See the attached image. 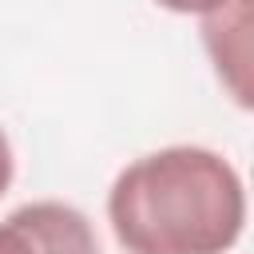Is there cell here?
<instances>
[{"label": "cell", "mask_w": 254, "mask_h": 254, "mask_svg": "<svg viewBox=\"0 0 254 254\" xmlns=\"http://www.w3.org/2000/svg\"><path fill=\"white\" fill-rule=\"evenodd\" d=\"M107 222L127 254H226L246 230V183L226 155L171 143L115 175Z\"/></svg>", "instance_id": "obj_1"}, {"label": "cell", "mask_w": 254, "mask_h": 254, "mask_svg": "<svg viewBox=\"0 0 254 254\" xmlns=\"http://www.w3.org/2000/svg\"><path fill=\"white\" fill-rule=\"evenodd\" d=\"M250 24H254V0H222L198 16V36L210 56V67L222 83V91L250 111L254 83H250Z\"/></svg>", "instance_id": "obj_2"}, {"label": "cell", "mask_w": 254, "mask_h": 254, "mask_svg": "<svg viewBox=\"0 0 254 254\" xmlns=\"http://www.w3.org/2000/svg\"><path fill=\"white\" fill-rule=\"evenodd\" d=\"M12 214L36 234L44 254H99V238H95L91 218L71 202L36 198V202L16 206Z\"/></svg>", "instance_id": "obj_3"}, {"label": "cell", "mask_w": 254, "mask_h": 254, "mask_svg": "<svg viewBox=\"0 0 254 254\" xmlns=\"http://www.w3.org/2000/svg\"><path fill=\"white\" fill-rule=\"evenodd\" d=\"M0 254H44V250H40L36 234H32L16 214H8V218L0 222Z\"/></svg>", "instance_id": "obj_4"}, {"label": "cell", "mask_w": 254, "mask_h": 254, "mask_svg": "<svg viewBox=\"0 0 254 254\" xmlns=\"http://www.w3.org/2000/svg\"><path fill=\"white\" fill-rule=\"evenodd\" d=\"M12 175H16V155H12V143H8V135L0 127V194L12 187Z\"/></svg>", "instance_id": "obj_5"}, {"label": "cell", "mask_w": 254, "mask_h": 254, "mask_svg": "<svg viewBox=\"0 0 254 254\" xmlns=\"http://www.w3.org/2000/svg\"><path fill=\"white\" fill-rule=\"evenodd\" d=\"M155 4L167 8V12H179V16H202L206 8H214L222 0H155Z\"/></svg>", "instance_id": "obj_6"}]
</instances>
